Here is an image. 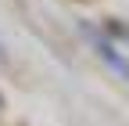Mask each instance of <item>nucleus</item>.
I'll list each match as a JSON object with an SVG mask.
<instances>
[{"label":"nucleus","mask_w":129,"mask_h":126,"mask_svg":"<svg viewBox=\"0 0 129 126\" xmlns=\"http://www.w3.org/2000/svg\"><path fill=\"white\" fill-rule=\"evenodd\" d=\"M79 29H83V36H86V43H90L93 51H97V54H101V58L108 61V69L115 72V76H122V79L129 83V61H125V58H122V54L115 51V47L108 43V36H104V33H97V29H93L90 22H79Z\"/></svg>","instance_id":"f257e3e1"},{"label":"nucleus","mask_w":129,"mask_h":126,"mask_svg":"<svg viewBox=\"0 0 129 126\" xmlns=\"http://www.w3.org/2000/svg\"><path fill=\"white\" fill-rule=\"evenodd\" d=\"M4 58H7V54H4V47H0V61H4Z\"/></svg>","instance_id":"f03ea898"}]
</instances>
